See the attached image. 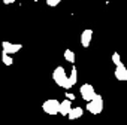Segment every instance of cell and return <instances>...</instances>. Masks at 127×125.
<instances>
[{"mask_svg":"<svg viewBox=\"0 0 127 125\" xmlns=\"http://www.w3.org/2000/svg\"><path fill=\"white\" fill-rule=\"evenodd\" d=\"M52 81H54L58 86L67 89V85H69V76L66 75V70L63 69L61 66L55 67V70H54V73H52Z\"/></svg>","mask_w":127,"mask_h":125,"instance_id":"1","label":"cell"},{"mask_svg":"<svg viewBox=\"0 0 127 125\" xmlns=\"http://www.w3.org/2000/svg\"><path fill=\"white\" fill-rule=\"evenodd\" d=\"M60 104H61V101H58L55 98H49V100L43 101L42 109L46 115H57V113H60Z\"/></svg>","mask_w":127,"mask_h":125,"instance_id":"2","label":"cell"},{"mask_svg":"<svg viewBox=\"0 0 127 125\" xmlns=\"http://www.w3.org/2000/svg\"><path fill=\"white\" fill-rule=\"evenodd\" d=\"M87 110L91 113V115H99V113H102V110H103V98H102V95H96V98H93L91 101H88L87 103Z\"/></svg>","mask_w":127,"mask_h":125,"instance_id":"3","label":"cell"},{"mask_svg":"<svg viewBox=\"0 0 127 125\" xmlns=\"http://www.w3.org/2000/svg\"><path fill=\"white\" fill-rule=\"evenodd\" d=\"M79 94H81V97L88 103V101H91L93 98H96V89H94V86L93 85H90V83H84V85H81V88H79Z\"/></svg>","mask_w":127,"mask_h":125,"instance_id":"4","label":"cell"},{"mask_svg":"<svg viewBox=\"0 0 127 125\" xmlns=\"http://www.w3.org/2000/svg\"><path fill=\"white\" fill-rule=\"evenodd\" d=\"M2 48H3V51H5L6 54L12 55V54H17L18 51H21L23 45H21V43H11V42L5 40V42L2 43Z\"/></svg>","mask_w":127,"mask_h":125,"instance_id":"5","label":"cell"},{"mask_svg":"<svg viewBox=\"0 0 127 125\" xmlns=\"http://www.w3.org/2000/svg\"><path fill=\"white\" fill-rule=\"evenodd\" d=\"M114 75H115L117 81H120V82H126V81H127V69H126V66L123 64V62H121L120 66L115 67Z\"/></svg>","mask_w":127,"mask_h":125,"instance_id":"6","label":"cell"},{"mask_svg":"<svg viewBox=\"0 0 127 125\" xmlns=\"http://www.w3.org/2000/svg\"><path fill=\"white\" fill-rule=\"evenodd\" d=\"M91 39H93V30L91 28H85L81 34V45L84 48H88L90 43H91Z\"/></svg>","mask_w":127,"mask_h":125,"instance_id":"7","label":"cell"},{"mask_svg":"<svg viewBox=\"0 0 127 125\" xmlns=\"http://www.w3.org/2000/svg\"><path fill=\"white\" fill-rule=\"evenodd\" d=\"M72 109H73L72 107V101L67 100V98H64V100L61 101V104H60V115L61 116H69V113H70Z\"/></svg>","mask_w":127,"mask_h":125,"instance_id":"8","label":"cell"},{"mask_svg":"<svg viewBox=\"0 0 127 125\" xmlns=\"http://www.w3.org/2000/svg\"><path fill=\"white\" fill-rule=\"evenodd\" d=\"M78 82V69L73 66L70 69V75H69V85H67V89H70L75 83Z\"/></svg>","mask_w":127,"mask_h":125,"instance_id":"9","label":"cell"},{"mask_svg":"<svg viewBox=\"0 0 127 125\" xmlns=\"http://www.w3.org/2000/svg\"><path fill=\"white\" fill-rule=\"evenodd\" d=\"M82 113H84V110H82V107H79V106H76V107H73L72 110H70V113H69V119L70 121H75V119H78V118H81L82 116Z\"/></svg>","mask_w":127,"mask_h":125,"instance_id":"10","label":"cell"},{"mask_svg":"<svg viewBox=\"0 0 127 125\" xmlns=\"http://www.w3.org/2000/svg\"><path fill=\"white\" fill-rule=\"evenodd\" d=\"M63 55H64V60L67 62H70V64H73V62H75V52L72 49H66Z\"/></svg>","mask_w":127,"mask_h":125,"instance_id":"11","label":"cell"},{"mask_svg":"<svg viewBox=\"0 0 127 125\" xmlns=\"http://www.w3.org/2000/svg\"><path fill=\"white\" fill-rule=\"evenodd\" d=\"M2 61H3V64H6V66H12V64H14L12 57H11L9 54H6L5 51H2Z\"/></svg>","mask_w":127,"mask_h":125,"instance_id":"12","label":"cell"},{"mask_svg":"<svg viewBox=\"0 0 127 125\" xmlns=\"http://www.w3.org/2000/svg\"><path fill=\"white\" fill-rule=\"evenodd\" d=\"M112 62L115 64V67L121 64V58H120V54H118V52H114V54H112Z\"/></svg>","mask_w":127,"mask_h":125,"instance_id":"13","label":"cell"},{"mask_svg":"<svg viewBox=\"0 0 127 125\" xmlns=\"http://www.w3.org/2000/svg\"><path fill=\"white\" fill-rule=\"evenodd\" d=\"M60 2H61V0H46V5H48L49 8H54V6L60 5Z\"/></svg>","mask_w":127,"mask_h":125,"instance_id":"14","label":"cell"},{"mask_svg":"<svg viewBox=\"0 0 127 125\" xmlns=\"http://www.w3.org/2000/svg\"><path fill=\"white\" fill-rule=\"evenodd\" d=\"M66 98H67V100H70V101H72V100H73V98H75V95H73V94H72V92H67V94H66Z\"/></svg>","mask_w":127,"mask_h":125,"instance_id":"15","label":"cell"},{"mask_svg":"<svg viewBox=\"0 0 127 125\" xmlns=\"http://www.w3.org/2000/svg\"><path fill=\"white\" fill-rule=\"evenodd\" d=\"M2 2H3L5 5H12V3L15 2V0H2Z\"/></svg>","mask_w":127,"mask_h":125,"instance_id":"16","label":"cell"}]
</instances>
